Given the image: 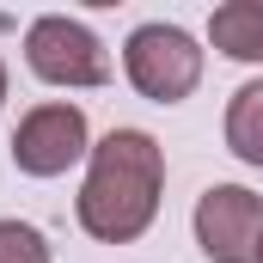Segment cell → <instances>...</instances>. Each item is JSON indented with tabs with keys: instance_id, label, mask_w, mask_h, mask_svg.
<instances>
[{
	"instance_id": "obj_1",
	"label": "cell",
	"mask_w": 263,
	"mask_h": 263,
	"mask_svg": "<svg viewBox=\"0 0 263 263\" xmlns=\"http://www.w3.org/2000/svg\"><path fill=\"white\" fill-rule=\"evenodd\" d=\"M86 184H80V227L98 245H129L153 227L159 190H165V153L147 129H110L86 153Z\"/></svg>"
},
{
	"instance_id": "obj_2",
	"label": "cell",
	"mask_w": 263,
	"mask_h": 263,
	"mask_svg": "<svg viewBox=\"0 0 263 263\" xmlns=\"http://www.w3.org/2000/svg\"><path fill=\"white\" fill-rule=\"evenodd\" d=\"M123 73L141 98L153 104H184L202 80V49L184 25H135L129 43H123Z\"/></svg>"
},
{
	"instance_id": "obj_3",
	"label": "cell",
	"mask_w": 263,
	"mask_h": 263,
	"mask_svg": "<svg viewBox=\"0 0 263 263\" xmlns=\"http://www.w3.org/2000/svg\"><path fill=\"white\" fill-rule=\"evenodd\" d=\"M25 62H31V73H37L43 86H104V80H110L104 43H98L80 18H67V12L31 18V31H25Z\"/></svg>"
},
{
	"instance_id": "obj_4",
	"label": "cell",
	"mask_w": 263,
	"mask_h": 263,
	"mask_svg": "<svg viewBox=\"0 0 263 263\" xmlns=\"http://www.w3.org/2000/svg\"><path fill=\"white\" fill-rule=\"evenodd\" d=\"M196 245L208 263H257L263 251V196L245 184H214L196 202Z\"/></svg>"
},
{
	"instance_id": "obj_5",
	"label": "cell",
	"mask_w": 263,
	"mask_h": 263,
	"mask_svg": "<svg viewBox=\"0 0 263 263\" xmlns=\"http://www.w3.org/2000/svg\"><path fill=\"white\" fill-rule=\"evenodd\" d=\"M86 153H92V135H86V110L80 104H37L12 129V165L25 178H62Z\"/></svg>"
},
{
	"instance_id": "obj_6",
	"label": "cell",
	"mask_w": 263,
	"mask_h": 263,
	"mask_svg": "<svg viewBox=\"0 0 263 263\" xmlns=\"http://www.w3.org/2000/svg\"><path fill=\"white\" fill-rule=\"evenodd\" d=\"M208 43L233 62H263V0H227L208 12Z\"/></svg>"
},
{
	"instance_id": "obj_7",
	"label": "cell",
	"mask_w": 263,
	"mask_h": 263,
	"mask_svg": "<svg viewBox=\"0 0 263 263\" xmlns=\"http://www.w3.org/2000/svg\"><path fill=\"white\" fill-rule=\"evenodd\" d=\"M227 147L245 165H263V80L233 92V104H227Z\"/></svg>"
},
{
	"instance_id": "obj_8",
	"label": "cell",
	"mask_w": 263,
	"mask_h": 263,
	"mask_svg": "<svg viewBox=\"0 0 263 263\" xmlns=\"http://www.w3.org/2000/svg\"><path fill=\"white\" fill-rule=\"evenodd\" d=\"M0 263H49V239L25 220H0Z\"/></svg>"
},
{
	"instance_id": "obj_9",
	"label": "cell",
	"mask_w": 263,
	"mask_h": 263,
	"mask_svg": "<svg viewBox=\"0 0 263 263\" xmlns=\"http://www.w3.org/2000/svg\"><path fill=\"white\" fill-rule=\"evenodd\" d=\"M0 104H6V62H0Z\"/></svg>"
},
{
	"instance_id": "obj_10",
	"label": "cell",
	"mask_w": 263,
	"mask_h": 263,
	"mask_svg": "<svg viewBox=\"0 0 263 263\" xmlns=\"http://www.w3.org/2000/svg\"><path fill=\"white\" fill-rule=\"evenodd\" d=\"M257 263H263V251H257Z\"/></svg>"
}]
</instances>
